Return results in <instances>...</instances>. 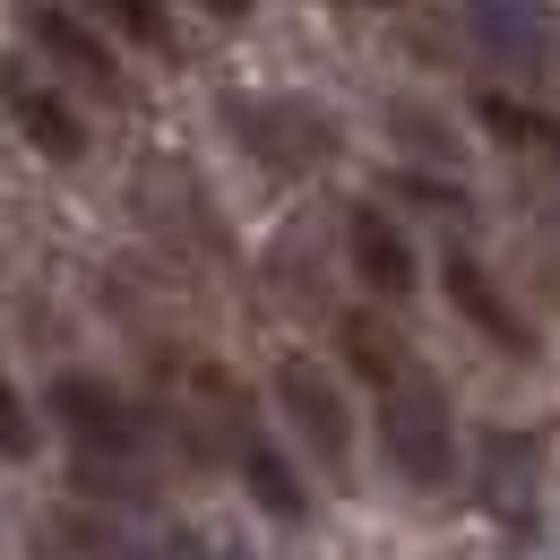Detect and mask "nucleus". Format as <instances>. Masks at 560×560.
I'll use <instances>...</instances> for the list:
<instances>
[{
	"label": "nucleus",
	"instance_id": "1",
	"mask_svg": "<svg viewBox=\"0 0 560 560\" xmlns=\"http://www.w3.org/2000/svg\"><path fill=\"white\" fill-rule=\"evenodd\" d=\"M52 415H61V431H70L78 448V475L104 491H139L147 475V422L104 388V380H86V371H70V380H52Z\"/></svg>",
	"mask_w": 560,
	"mask_h": 560
},
{
	"label": "nucleus",
	"instance_id": "4",
	"mask_svg": "<svg viewBox=\"0 0 560 560\" xmlns=\"http://www.w3.org/2000/svg\"><path fill=\"white\" fill-rule=\"evenodd\" d=\"M233 130H242V147L268 173H311V164L337 155V121L319 104H302V95H242L233 104Z\"/></svg>",
	"mask_w": 560,
	"mask_h": 560
},
{
	"label": "nucleus",
	"instance_id": "2",
	"mask_svg": "<svg viewBox=\"0 0 560 560\" xmlns=\"http://www.w3.org/2000/svg\"><path fill=\"white\" fill-rule=\"evenodd\" d=\"M380 448L415 491H440L457 475V415H448V397H440V380L422 362L380 388Z\"/></svg>",
	"mask_w": 560,
	"mask_h": 560
},
{
	"label": "nucleus",
	"instance_id": "9",
	"mask_svg": "<svg viewBox=\"0 0 560 560\" xmlns=\"http://www.w3.org/2000/svg\"><path fill=\"white\" fill-rule=\"evenodd\" d=\"M337 337H346V362L362 371V380H371V388H388L397 371H415L406 337H397L388 319H371V311H346V328H337Z\"/></svg>",
	"mask_w": 560,
	"mask_h": 560
},
{
	"label": "nucleus",
	"instance_id": "13",
	"mask_svg": "<svg viewBox=\"0 0 560 560\" xmlns=\"http://www.w3.org/2000/svg\"><path fill=\"white\" fill-rule=\"evenodd\" d=\"M26 448H35V415H26V397L0 371V457H26Z\"/></svg>",
	"mask_w": 560,
	"mask_h": 560
},
{
	"label": "nucleus",
	"instance_id": "6",
	"mask_svg": "<svg viewBox=\"0 0 560 560\" xmlns=\"http://www.w3.org/2000/svg\"><path fill=\"white\" fill-rule=\"evenodd\" d=\"M0 104H9V121L26 130V147H44L52 164H78V155H86V121H78L52 86H35V78H0Z\"/></svg>",
	"mask_w": 560,
	"mask_h": 560
},
{
	"label": "nucleus",
	"instance_id": "5",
	"mask_svg": "<svg viewBox=\"0 0 560 560\" xmlns=\"http://www.w3.org/2000/svg\"><path fill=\"white\" fill-rule=\"evenodd\" d=\"M26 44H35L52 70H70L78 86H95V95H121V61H113V44H104L86 18L52 9V0H35V9H26Z\"/></svg>",
	"mask_w": 560,
	"mask_h": 560
},
{
	"label": "nucleus",
	"instance_id": "14",
	"mask_svg": "<svg viewBox=\"0 0 560 560\" xmlns=\"http://www.w3.org/2000/svg\"><path fill=\"white\" fill-rule=\"evenodd\" d=\"M208 18H250V0H199Z\"/></svg>",
	"mask_w": 560,
	"mask_h": 560
},
{
	"label": "nucleus",
	"instance_id": "12",
	"mask_svg": "<svg viewBox=\"0 0 560 560\" xmlns=\"http://www.w3.org/2000/svg\"><path fill=\"white\" fill-rule=\"evenodd\" d=\"M95 9V26H113V35H130L147 52H164V9L155 0H86Z\"/></svg>",
	"mask_w": 560,
	"mask_h": 560
},
{
	"label": "nucleus",
	"instance_id": "11",
	"mask_svg": "<svg viewBox=\"0 0 560 560\" xmlns=\"http://www.w3.org/2000/svg\"><path fill=\"white\" fill-rule=\"evenodd\" d=\"M483 130L509 147H535V155H560V130L544 121V113H517L509 95H483Z\"/></svg>",
	"mask_w": 560,
	"mask_h": 560
},
{
	"label": "nucleus",
	"instance_id": "8",
	"mask_svg": "<svg viewBox=\"0 0 560 560\" xmlns=\"http://www.w3.org/2000/svg\"><path fill=\"white\" fill-rule=\"evenodd\" d=\"M448 302H457V311H466V319L483 328L491 346L526 353V328H517V311H509V302L491 293V277H483V268H475V259H466V250H448Z\"/></svg>",
	"mask_w": 560,
	"mask_h": 560
},
{
	"label": "nucleus",
	"instance_id": "7",
	"mask_svg": "<svg viewBox=\"0 0 560 560\" xmlns=\"http://www.w3.org/2000/svg\"><path fill=\"white\" fill-rule=\"evenodd\" d=\"M346 242H353V268H362L371 293H388V302H406V293H415V242H406L380 208H353L346 215Z\"/></svg>",
	"mask_w": 560,
	"mask_h": 560
},
{
	"label": "nucleus",
	"instance_id": "10",
	"mask_svg": "<svg viewBox=\"0 0 560 560\" xmlns=\"http://www.w3.org/2000/svg\"><path fill=\"white\" fill-rule=\"evenodd\" d=\"M475 26H483L491 52H509V61H544V9H535V0H475Z\"/></svg>",
	"mask_w": 560,
	"mask_h": 560
},
{
	"label": "nucleus",
	"instance_id": "3",
	"mask_svg": "<svg viewBox=\"0 0 560 560\" xmlns=\"http://www.w3.org/2000/svg\"><path fill=\"white\" fill-rule=\"evenodd\" d=\"M277 406L284 422H293V440L311 448V466L328 475V483H346L353 475V406H346V388L319 371V362H277Z\"/></svg>",
	"mask_w": 560,
	"mask_h": 560
},
{
	"label": "nucleus",
	"instance_id": "15",
	"mask_svg": "<svg viewBox=\"0 0 560 560\" xmlns=\"http://www.w3.org/2000/svg\"><path fill=\"white\" fill-rule=\"evenodd\" d=\"M346 9H371V0H346Z\"/></svg>",
	"mask_w": 560,
	"mask_h": 560
}]
</instances>
